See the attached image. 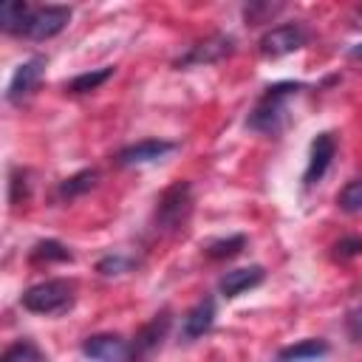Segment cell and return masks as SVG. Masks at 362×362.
<instances>
[{"instance_id": "6da1fadb", "label": "cell", "mask_w": 362, "mask_h": 362, "mask_svg": "<svg viewBox=\"0 0 362 362\" xmlns=\"http://www.w3.org/2000/svg\"><path fill=\"white\" fill-rule=\"evenodd\" d=\"M303 90L300 82H277V85H269L263 90V96L257 99V105L252 107L249 113V127L257 130V133H272L277 136L286 122H288V105L291 99Z\"/></svg>"}, {"instance_id": "7a4b0ae2", "label": "cell", "mask_w": 362, "mask_h": 362, "mask_svg": "<svg viewBox=\"0 0 362 362\" xmlns=\"http://www.w3.org/2000/svg\"><path fill=\"white\" fill-rule=\"evenodd\" d=\"M74 297H76V286L74 280H65V277H54V280H42L31 288L23 291L20 303L25 311L31 314H62L65 308L74 305Z\"/></svg>"}, {"instance_id": "3957f363", "label": "cell", "mask_w": 362, "mask_h": 362, "mask_svg": "<svg viewBox=\"0 0 362 362\" xmlns=\"http://www.w3.org/2000/svg\"><path fill=\"white\" fill-rule=\"evenodd\" d=\"M189 212H192V189L187 181H178L170 189H164L156 204V229L161 232L184 229Z\"/></svg>"}, {"instance_id": "277c9868", "label": "cell", "mask_w": 362, "mask_h": 362, "mask_svg": "<svg viewBox=\"0 0 362 362\" xmlns=\"http://www.w3.org/2000/svg\"><path fill=\"white\" fill-rule=\"evenodd\" d=\"M68 20H71V8L68 6H28L17 37L51 40L68 25Z\"/></svg>"}, {"instance_id": "5b68a950", "label": "cell", "mask_w": 362, "mask_h": 362, "mask_svg": "<svg viewBox=\"0 0 362 362\" xmlns=\"http://www.w3.org/2000/svg\"><path fill=\"white\" fill-rule=\"evenodd\" d=\"M305 42H308V31H305L300 23H283V25L269 28V31L260 37L257 48H260L263 57L277 59V57H286V54L300 51Z\"/></svg>"}, {"instance_id": "8992f818", "label": "cell", "mask_w": 362, "mask_h": 362, "mask_svg": "<svg viewBox=\"0 0 362 362\" xmlns=\"http://www.w3.org/2000/svg\"><path fill=\"white\" fill-rule=\"evenodd\" d=\"M334 156H337V139H334V133H328V130L317 133L314 141H311V150H308V164H305V173H303V184L305 187H314L328 173Z\"/></svg>"}, {"instance_id": "52a82bcc", "label": "cell", "mask_w": 362, "mask_h": 362, "mask_svg": "<svg viewBox=\"0 0 362 362\" xmlns=\"http://www.w3.org/2000/svg\"><path fill=\"white\" fill-rule=\"evenodd\" d=\"M235 51V40L226 37V34H212L201 42H195L184 57H178V68H187V65H206V62H218L223 57H229Z\"/></svg>"}, {"instance_id": "ba28073f", "label": "cell", "mask_w": 362, "mask_h": 362, "mask_svg": "<svg viewBox=\"0 0 362 362\" xmlns=\"http://www.w3.org/2000/svg\"><path fill=\"white\" fill-rule=\"evenodd\" d=\"M82 354L93 362H130V342L116 334H93L82 342Z\"/></svg>"}, {"instance_id": "9c48e42d", "label": "cell", "mask_w": 362, "mask_h": 362, "mask_svg": "<svg viewBox=\"0 0 362 362\" xmlns=\"http://www.w3.org/2000/svg\"><path fill=\"white\" fill-rule=\"evenodd\" d=\"M42 71H45V59H42V57H31V59H25L23 65H17V71H14L11 79H8L6 99H8L11 105H20L23 99H28L31 90L37 88Z\"/></svg>"}, {"instance_id": "30bf717a", "label": "cell", "mask_w": 362, "mask_h": 362, "mask_svg": "<svg viewBox=\"0 0 362 362\" xmlns=\"http://www.w3.org/2000/svg\"><path fill=\"white\" fill-rule=\"evenodd\" d=\"M173 150H175V141H167V139H144V141H136V144L124 147L116 158H119L122 167H139V164L161 161Z\"/></svg>"}, {"instance_id": "8fae6325", "label": "cell", "mask_w": 362, "mask_h": 362, "mask_svg": "<svg viewBox=\"0 0 362 362\" xmlns=\"http://www.w3.org/2000/svg\"><path fill=\"white\" fill-rule=\"evenodd\" d=\"M263 277H266V272H263V266H243V269H232V272H226L221 280H218V291L223 294V297H238V294H243V291H249V288H255V286H260L263 283Z\"/></svg>"}, {"instance_id": "7c38bea8", "label": "cell", "mask_w": 362, "mask_h": 362, "mask_svg": "<svg viewBox=\"0 0 362 362\" xmlns=\"http://www.w3.org/2000/svg\"><path fill=\"white\" fill-rule=\"evenodd\" d=\"M212 325H215V300H212V297H204V300H198V303L184 314L181 337H184V339H198V337H204Z\"/></svg>"}, {"instance_id": "4fadbf2b", "label": "cell", "mask_w": 362, "mask_h": 362, "mask_svg": "<svg viewBox=\"0 0 362 362\" xmlns=\"http://www.w3.org/2000/svg\"><path fill=\"white\" fill-rule=\"evenodd\" d=\"M167 325H170V317H167V314H158L156 320H150V322L139 331L136 342L130 345V362H136V359H139V356H144L150 348H156V345L161 342V337H164Z\"/></svg>"}, {"instance_id": "5bb4252c", "label": "cell", "mask_w": 362, "mask_h": 362, "mask_svg": "<svg viewBox=\"0 0 362 362\" xmlns=\"http://www.w3.org/2000/svg\"><path fill=\"white\" fill-rule=\"evenodd\" d=\"M325 354H328V342L325 339H303L297 345L283 348L277 362H314V359H320Z\"/></svg>"}, {"instance_id": "9a60e30c", "label": "cell", "mask_w": 362, "mask_h": 362, "mask_svg": "<svg viewBox=\"0 0 362 362\" xmlns=\"http://www.w3.org/2000/svg\"><path fill=\"white\" fill-rule=\"evenodd\" d=\"M93 184H96V170H79V173H74L71 178H65L59 184V198H68L71 201V198L88 192Z\"/></svg>"}, {"instance_id": "2e32d148", "label": "cell", "mask_w": 362, "mask_h": 362, "mask_svg": "<svg viewBox=\"0 0 362 362\" xmlns=\"http://www.w3.org/2000/svg\"><path fill=\"white\" fill-rule=\"evenodd\" d=\"M113 76V68H99V71H88V74H79V76H74L68 85H65V90H71V93H88V90H96L102 82H107Z\"/></svg>"}, {"instance_id": "e0dca14e", "label": "cell", "mask_w": 362, "mask_h": 362, "mask_svg": "<svg viewBox=\"0 0 362 362\" xmlns=\"http://www.w3.org/2000/svg\"><path fill=\"white\" fill-rule=\"evenodd\" d=\"M246 246V238L243 235H232V238H221V240H212L206 246V255L212 260H221V257H235L240 249Z\"/></svg>"}, {"instance_id": "ac0fdd59", "label": "cell", "mask_w": 362, "mask_h": 362, "mask_svg": "<svg viewBox=\"0 0 362 362\" xmlns=\"http://www.w3.org/2000/svg\"><path fill=\"white\" fill-rule=\"evenodd\" d=\"M337 204H339L342 212H359V209H362V178L348 181V184L339 189Z\"/></svg>"}, {"instance_id": "d6986e66", "label": "cell", "mask_w": 362, "mask_h": 362, "mask_svg": "<svg viewBox=\"0 0 362 362\" xmlns=\"http://www.w3.org/2000/svg\"><path fill=\"white\" fill-rule=\"evenodd\" d=\"M71 257H74V255H71L59 240H40V243L31 249V260H37V263H40V260H45V263H48V260H71Z\"/></svg>"}, {"instance_id": "ffe728a7", "label": "cell", "mask_w": 362, "mask_h": 362, "mask_svg": "<svg viewBox=\"0 0 362 362\" xmlns=\"http://www.w3.org/2000/svg\"><path fill=\"white\" fill-rule=\"evenodd\" d=\"M42 356H40V351L28 342V339H23V342H14L11 348H6V354H3V362H40Z\"/></svg>"}, {"instance_id": "44dd1931", "label": "cell", "mask_w": 362, "mask_h": 362, "mask_svg": "<svg viewBox=\"0 0 362 362\" xmlns=\"http://www.w3.org/2000/svg\"><path fill=\"white\" fill-rule=\"evenodd\" d=\"M133 263H136V260L127 257V255H107V257L99 260V272H102L105 277H113V274H124V272H130Z\"/></svg>"}, {"instance_id": "7402d4cb", "label": "cell", "mask_w": 362, "mask_h": 362, "mask_svg": "<svg viewBox=\"0 0 362 362\" xmlns=\"http://www.w3.org/2000/svg\"><path fill=\"white\" fill-rule=\"evenodd\" d=\"M345 328H348V334H351L354 342H362V305H356V308L348 314Z\"/></svg>"}, {"instance_id": "603a6c76", "label": "cell", "mask_w": 362, "mask_h": 362, "mask_svg": "<svg viewBox=\"0 0 362 362\" xmlns=\"http://www.w3.org/2000/svg\"><path fill=\"white\" fill-rule=\"evenodd\" d=\"M362 252V238H348L342 243H337V255L339 257H348V255H359Z\"/></svg>"}, {"instance_id": "cb8c5ba5", "label": "cell", "mask_w": 362, "mask_h": 362, "mask_svg": "<svg viewBox=\"0 0 362 362\" xmlns=\"http://www.w3.org/2000/svg\"><path fill=\"white\" fill-rule=\"evenodd\" d=\"M348 57H351V59H362V42H356V45L348 51Z\"/></svg>"}]
</instances>
